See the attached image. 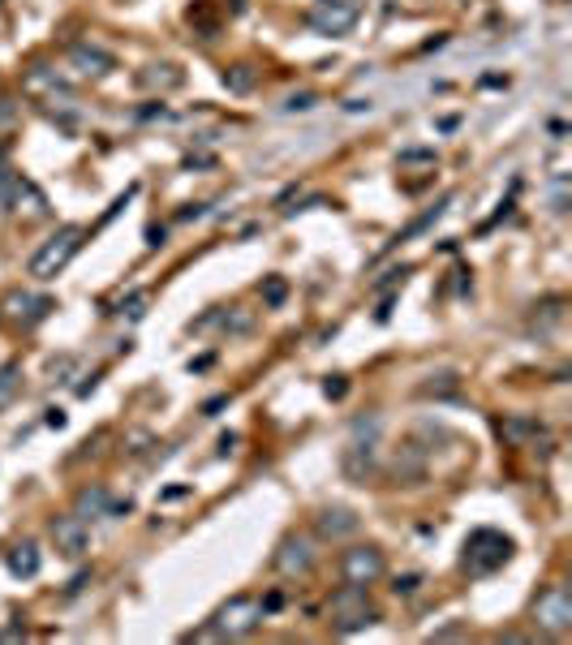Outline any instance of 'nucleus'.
<instances>
[{
	"instance_id": "f257e3e1",
	"label": "nucleus",
	"mask_w": 572,
	"mask_h": 645,
	"mask_svg": "<svg viewBox=\"0 0 572 645\" xmlns=\"http://www.w3.org/2000/svg\"><path fill=\"white\" fill-rule=\"evenodd\" d=\"M259 624H263V602L254 594H233L216 615H211L207 628H198L194 641H241Z\"/></svg>"
},
{
	"instance_id": "f03ea898",
	"label": "nucleus",
	"mask_w": 572,
	"mask_h": 645,
	"mask_svg": "<svg viewBox=\"0 0 572 645\" xmlns=\"http://www.w3.org/2000/svg\"><path fill=\"white\" fill-rule=\"evenodd\" d=\"M82 241H87V228H82V224H61V228H56V233L44 241V246L31 254V263H26V276L39 280V284L56 280L69 263H74V254L82 250Z\"/></svg>"
},
{
	"instance_id": "7ed1b4c3",
	"label": "nucleus",
	"mask_w": 572,
	"mask_h": 645,
	"mask_svg": "<svg viewBox=\"0 0 572 645\" xmlns=\"http://www.w3.org/2000/svg\"><path fill=\"white\" fill-rule=\"evenodd\" d=\"M512 538L508 534H499V529H474V534L465 538V547H461V568L469 572V577H491V572H499L512 559Z\"/></svg>"
},
{
	"instance_id": "20e7f679",
	"label": "nucleus",
	"mask_w": 572,
	"mask_h": 645,
	"mask_svg": "<svg viewBox=\"0 0 572 645\" xmlns=\"http://www.w3.org/2000/svg\"><path fill=\"white\" fill-rule=\"evenodd\" d=\"M379 435H383V422L375 418V413L353 422V439H349L345 456H340V469H345L349 482L370 478V469H375V461H379Z\"/></svg>"
},
{
	"instance_id": "39448f33",
	"label": "nucleus",
	"mask_w": 572,
	"mask_h": 645,
	"mask_svg": "<svg viewBox=\"0 0 572 645\" xmlns=\"http://www.w3.org/2000/svg\"><path fill=\"white\" fill-rule=\"evenodd\" d=\"M357 18H362V5L357 0H319L310 13H306V31L319 35V39H345Z\"/></svg>"
},
{
	"instance_id": "423d86ee",
	"label": "nucleus",
	"mask_w": 572,
	"mask_h": 645,
	"mask_svg": "<svg viewBox=\"0 0 572 645\" xmlns=\"http://www.w3.org/2000/svg\"><path fill=\"white\" fill-rule=\"evenodd\" d=\"M314 564H319V538H310L306 529L284 534L276 555H271V568H276L280 577H310Z\"/></svg>"
},
{
	"instance_id": "0eeeda50",
	"label": "nucleus",
	"mask_w": 572,
	"mask_h": 645,
	"mask_svg": "<svg viewBox=\"0 0 572 645\" xmlns=\"http://www.w3.org/2000/svg\"><path fill=\"white\" fill-rule=\"evenodd\" d=\"M340 577H345L349 585L370 590L375 581L388 577V559H383V551L375 547V542H357V547L340 551Z\"/></svg>"
},
{
	"instance_id": "6e6552de",
	"label": "nucleus",
	"mask_w": 572,
	"mask_h": 645,
	"mask_svg": "<svg viewBox=\"0 0 572 645\" xmlns=\"http://www.w3.org/2000/svg\"><path fill=\"white\" fill-rule=\"evenodd\" d=\"M529 615H534V624L547 637H564L568 628H572V594L564 590V585H547V590L534 598Z\"/></svg>"
},
{
	"instance_id": "1a4fd4ad",
	"label": "nucleus",
	"mask_w": 572,
	"mask_h": 645,
	"mask_svg": "<svg viewBox=\"0 0 572 645\" xmlns=\"http://www.w3.org/2000/svg\"><path fill=\"white\" fill-rule=\"evenodd\" d=\"M48 534H52V542H56V551L69 555V559H82V555L91 551V521H82L78 512L52 516Z\"/></svg>"
},
{
	"instance_id": "9d476101",
	"label": "nucleus",
	"mask_w": 572,
	"mask_h": 645,
	"mask_svg": "<svg viewBox=\"0 0 572 645\" xmlns=\"http://www.w3.org/2000/svg\"><path fill=\"white\" fill-rule=\"evenodd\" d=\"M357 529H362V516H357L349 504H323L319 512H314V534H319L323 542H345L353 538Z\"/></svg>"
},
{
	"instance_id": "9b49d317",
	"label": "nucleus",
	"mask_w": 572,
	"mask_h": 645,
	"mask_svg": "<svg viewBox=\"0 0 572 645\" xmlns=\"http://www.w3.org/2000/svg\"><path fill=\"white\" fill-rule=\"evenodd\" d=\"M65 61H69V69H78V74H82V78H91V82L108 78L112 69H117V56L104 52L99 43H69Z\"/></svg>"
},
{
	"instance_id": "f8f14e48",
	"label": "nucleus",
	"mask_w": 572,
	"mask_h": 645,
	"mask_svg": "<svg viewBox=\"0 0 572 645\" xmlns=\"http://www.w3.org/2000/svg\"><path fill=\"white\" fill-rule=\"evenodd\" d=\"M5 310H9V319L13 323H22V327H35V323H44L48 314L56 310V301L48 293H13L5 301Z\"/></svg>"
},
{
	"instance_id": "ddd939ff",
	"label": "nucleus",
	"mask_w": 572,
	"mask_h": 645,
	"mask_svg": "<svg viewBox=\"0 0 572 645\" xmlns=\"http://www.w3.org/2000/svg\"><path fill=\"white\" fill-rule=\"evenodd\" d=\"M134 82L142 86V91H160V95H168V91H177V86L185 82V74H181L173 61H151V65L138 69Z\"/></svg>"
},
{
	"instance_id": "4468645a",
	"label": "nucleus",
	"mask_w": 572,
	"mask_h": 645,
	"mask_svg": "<svg viewBox=\"0 0 572 645\" xmlns=\"http://www.w3.org/2000/svg\"><path fill=\"white\" fill-rule=\"evenodd\" d=\"M499 435H504V443H512V448H529V443L547 439V426L538 418H525V413H508V418L499 422Z\"/></svg>"
},
{
	"instance_id": "2eb2a0df",
	"label": "nucleus",
	"mask_w": 572,
	"mask_h": 645,
	"mask_svg": "<svg viewBox=\"0 0 572 645\" xmlns=\"http://www.w3.org/2000/svg\"><path fill=\"white\" fill-rule=\"evenodd\" d=\"M22 86H26V95H39V99H56V95L69 99V86L61 82V74H56L52 65H31Z\"/></svg>"
},
{
	"instance_id": "dca6fc26",
	"label": "nucleus",
	"mask_w": 572,
	"mask_h": 645,
	"mask_svg": "<svg viewBox=\"0 0 572 645\" xmlns=\"http://www.w3.org/2000/svg\"><path fill=\"white\" fill-rule=\"evenodd\" d=\"M392 478L396 482H405V486H413V482H422V473H426V452L418 448V443H405V448H396V456H392Z\"/></svg>"
},
{
	"instance_id": "f3484780",
	"label": "nucleus",
	"mask_w": 572,
	"mask_h": 645,
	"mask_svg": "<svg viewBox=\"0 0 572 645\" xmlns=\"http://www.w3.org/2000/svg\"><path fill=\"white\" fill-rule=\"evenodd\" d=\"M448 203H452V194H443L439 203H431V207H426L422 215H413V220H409V224H405V228H400V233L392 237V246H405V241L422 237V233H431V228L443 220V211H448ZM392 246H388V250H392Z\"/></svg>"
},
{
	"instance_id": "a211bd4d",
	"label": "nucleus",
	"mask_w": 572,
	"mask_h": 645,
	"mask_svg": "<svg viewBox=\"0 0 572 645\" xmlns=\"http://www.w3.org/2000/svg\"><path fill=\"white\" fill-rule=\"evenodd\" d=\"M5 564L18 581H31V577H39V568H44V555H39L35 542H18L13 551H5Z\"/></svg>"
},
{
	"instance_id": "6ab92c4d",
	"label": "nucleus",
	"mask_w": 572,
	"mask_h": 645,
	"mask_svg": "<svg viewBox=\"0 0 572 645\" xmlns=\"http://www.w3.org/2000/svg\"><path fill=\"white\" fill-rule=\"evenodd\" d=\"M9 211H22V215H31V220H44V215H48V198H44V190H39L31 177H22L18 181V194H13V203H9Z\"/></svg>"
},
{
	"instance_id": "aec40b11",
	"label": "nucleus",
	"mask_w": 572,
	"mask_h": 645,
	"mask_svg": "<svg viewBox=\"0 0 572 645\" xmlns=\"http://www.w3.org/2000/svg\"><path fill=\"white\" fill-rule=\"evenodd\" d=\"M74 512L82 516V521H99V516H108L112 512L108 486H82L78 499H74Z\"/></svg>"
},
{
	"instance_id": "412c9836",
	"label": "nucleus",
	"mask_w": 572,
	"mask_h": 645,
	"mask_svg": "<svg viewBox=\"0 0 572 645\" xmlns=\"http://www.w3.org/2000/svg\"><path fill=\"white\" fill-rule=\"evenodd\" d=\"M220 82H224L228 95H250L254 86H259V69L246 65V61H241V65H228L224 74H220Z\"/></svg>"
},
{
	"instance_id": "4be33fe9",
	"label": "nucleus",
	"mask_w": 572,
	"mask_h": 645,
	"mask_svg": "<svg viewBox=\"0 0 572 645\" xmlns=\"http://www.w3.org/2000/svg\"><path fill=\"white\" fill-rule=\"evenodd\" d=\"M456 392H461V375H456V370H439V375H426V383H418V396L452 400Z\"/></svg>"
},
{
	"instance_id": "5701e85b",
	"label": "nucleus",
	"mask_w": 572,
	"mask_h": 645,
	"mask_svg": "<svg viewBox=\"0 0 572 645\" xmlns=\"http://www.w3.org/2000/svg\"><path fill=\"white\" fill-rule=\"evenodd\" d=\"M18 392H22V366L18 362H5V366H0V409L13 405V400H18Z\"/></svg>"
},
{
	"instance_id": "b1692460",
	"label": "nucleus",
	"mask_w": 572,
	"mask_h": 645,
	"mask_svg": "<svg viewBox=\"0 0 572 645\" xmlns=\"http://www.w3.org/2000/svg\"><path fill=\"white\" fill-rule=\"evenodd\" d=\"M185 18H190V26H194V31L198 35H203V39H216L220 35V18H211V9L207 5H190V9H185Z\"/></svg>"
},
{
	"instance_id": "393cba45",
	"label": "nucleus",
	"mask_w": 572,
	"mask_h": 645,
	"mask_svg": "<svg viewBox=\"0 0 572 645\" xmlns=\"http://www.w3.org/2000/svg\"><path fill=\"white\" fill-rule=\"evenodd\" d=\"M117 314H121V319H130V323H138L142 314H147V289L125 293V297H121V306H117Z\"/></svg>"
},
{
	"instance_id": "a878e982",
	"label": "nucleus",
	"mask_w": 572,
	"mask_h": 645,
	"mask_svg": "<svg viewBox=\"0 0 572 645\" xmlns=\"http://www.w3.org/2000/svg\"><path fill=\"white\" fill-rule=\"evenodd\" d=\"M18 181H22L18 168L0 164V207H5V211H9V203H13V194H18Z\"/></svg>"
},
{
	"instance_id": "bb28decb",
	"label": "nucleus",
	"mask_w": 572,
	"mask_h": 645,
	"mask_svg": "<svg viewBox=\"0 0 572 645\" xmlns=\"http://www.w3.org/2000/svg\"><path fill=\"white\" fill-rule=\"evenodd\" d=\"M259 293H263V301H267L271 310H280V306H284V297H289V284H284L280 276H267Z\"/></svg>"
},
{
	"instance_id": "cd10ccee",
	"label": "nucleus",
	"mask_w": 572,
	"mask_h": 645,
	"mask_svg": "<svg viewBox=\"0 0 572 645\" xmlns=\"http://www.w3.org/2000/svg\"><path fill=\"white\" fill-rule=\"evenodd\" d=\"M409 276H413V267H409V263H400V267H392L383 280L370 284V289H375V293H392V289H400V284H405Z\"/></svg>"
},
{
	"instance_id": "c85d7f7f",
	"label": "nucleus",
	"mask_w": 572,
	"mask_h": 645,
	"mask_svg": "<svg viewBox=\"0 0 572 645\" xmlns=\"http://www.w3.org/2000/svg\"><path fill=\"white\" fill-rule=\"evenodd\" d=\"M418 590H422V572H405V577L392 581V594H396V598H413Z\"/></svg>"
},
{
	"instance_id": "c756f323",
	"label": "nucleus",
	"mask_w": 572,
	"mask_h": 645,
	"mask_svg": "<svg viewBox=\"0 0 572 645\" xmlns=\"http://www.w3.org/2000/svg\"><path fill=\"white\" fill-rule=\"evenodd\" d=\"M314 104H319V95H310V91H297V95H289L280 104V112H310Z\"/></svg>"
},
{
	"instance_id": "7c9ffc66",
	"label": "nucleus",
	"mask_w": 572,
	"mask_h": 645,
	"mask_svg": "<svg viewBox=\"0 0 572 645\" xmlns=\"http://www.w3.org/2000/svg\"><path fill=\"white\" fill-rule=\"evenodd\" d=\"M345 392H349V379L345 375H327L323 379V396L327 400H345Z\"/></svg>"
},
{
	"instance_id": "2f4dec72",
	"label": "nucleus",
	"mask_w": 572,
	"mask_h": 645,
	"mask_svg": "<svg viewBox=\"0 0 572 645\" xmlns=\"http://www.w3.org/2000/svg\"><path fill=\"white\" fill-rule=\"evenodd\" d=\"M134 117H138V121H155V117H168V108H164V95H160V99H151L147 108H138Z\"/></svg>"
},
{
	"instance_id": "473e14b6",
	"label": "nucleus",
	"mask_w": 572,
	"mask_h": 645,
	"mask_svg": "<svg viewBox=\"0 0 572 645\" xmlns=\"http://www.w3.org/2000/svg\"><path fill=\"white\" fill-rule=\"evenodd\" d=\"M168 241V228L164 224H147V250H160Z\"/></svg>"
},
{
	"instance_id": "72a5a7b5",
	"label": "nucleus",
	"mask_w": 572,
	"mask_h": 645,
	"mask_svg": "<svg viewBox=\"0 0 572 645\" xmlns=\"http://www.w3.org/2000/svg\"><path fill=\"white\" fill-rule=\"evenodd\" d=\"M422 160H435L431 147H413V151H400V164H422Z\"/></svg>"
},
{
	"instance_id": "f704fd0d",
	"label": "nucleus",
	"mask_w": 572,
	"mask_h": 645,
	"mask_svg": "<svg viewBox=\"0 0 572 645\" xmlns=\"http://www.w3.org/2000/svg\"><path fill=\"white\" fill-rule=\"evenodd\" d=\"M220 409H228V396H211L203 405V418H220Z\"/></svg>"
},
{
	"instance_id": "c9c22d12",
	"label": "nucleus",
	"mask_w": 572,
	"mask_h": 645,
	"mask_svg": "<svg viewBox=\"0 0 572 645\" xmlns=\"http://www.w3.org/2000/svg\"><path fill=\"white\" fill-rule=\"evenodd\" d=\"M207 207H211V203H190V207H185V211L177 215V220H181V224H185V220H203Z\"/></svg>"
},
{
	"instance_id": "e433bc0d",
	"label": "nucleus",
	"mask_w": 572,
	"mask_h": 645,
	"mask_svg": "<svg viewBox=\"0 0 572 645\" xmlns=\"http://www.w3.org/2000/svg\"><path fill=\"white\" fill-rule=\"evenodd\" d=\"M185 168H216V155H190Z\"/></svg>"
},
{
	"instance_id": "4c0bfd02",
	"label": "nucleus",
	"mask_w": 572,
	"mask_h": 645,
	"mask_svg": "<svg viewBox=\"0 0 572 645\" xmlns=\"http://www.w3.org/2000/svg\"><path fill=\"white\" fill-rule=\"evenodd\" d=\"M13 117H18V108H13V99L0 95V121H13Z\"/></svg>"
},
{
	"instance_id": "58836bf2",
	"label": "nucleus",
	"mask_w": 572,
	"mask_h": 645,
	"mask_svg": "<svg viewBox=\"0 0 572 645\" xmlns=\"http://www.w3.org/2000/svg\"><path fill=\"white\" fill-rule=\"evenodd\" d=\"M44 422H48L52 430H61V426H65V413H61V409H48V418H44Z\"/></svg>"
},
{
	"instance_id": "ea45409f",
	"label": "nucleus",
	"mask_w": 572,
	"mask_h": 645,
	"mask_svg": "<svg viewBox=\"0 0 572 645\" xmlns=\"http://www.w3.org/2000/svg\"><path fill=\"white\" fill-rule=\"evenodd\" d=\"M237 448V435H220V456H228Z\"/></svg>"
},
{
	"instance_id": "a19ab883",
	"label": "nucleus",
	"mask_w": 572,
	"mask_h": 645,
	"mask_svg": "<svg viewBox=\"0 0 572 645\" xmlns=\"http://www.w3.org/2000/svg\"><path fill=\"white\" fill-rule=\"evenodd\" d=\"M87 581H91V577H87V572H78V577H74V581H69V594H78V590H82V585H87Z\"/></svg>"
},
{
	"instance_id": "79ce46f5",
	"label": "nucleus",
	"mask_w": 572,
	"mask_h": 645,
	"mask_svg": "<svg viewBox=\"0 0 572 645\" xmlns=\"http://www.w3.org/2000/svg\"><path fill=\"white\" fill-rule=\"evenodd\" d=\"M482 86H508V78H499V74H486Z\"/></svg>"
},
{
	"instance_id": "37998d69",
	"label": "nucleus",
	"mask_w": 572,
	"mask_h": 645,
	"mask_svg": "<svg viewBox=\"0 0 572 645\" xmlns=\"http://www.w3.org/2000/svg\"><path fill=\"white\" fill-rule=\"evenodd\" d=\"M0 164H5V147H0Z\"/></svg>"
}]
</instances>
